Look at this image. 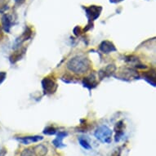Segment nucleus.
I'll list each match as a JSON object with an SVG mask.
<instances>
[{"label": "nucleus", "mask_w": 156, "mask_h": 156, "mask_svg": "<svg viewBox=\"0 0 156 156\" xmlns=\"http://www.w3.org/2000/svg\"><path fill=\"white\" fill-rule=\"evenodd\" d=\"M99 49H100L101 51H102L103 53L108 54L112 52V51H116V48L113 44V43L108 41V40H105V41H103L101 44H100L99 46Z\"/></svg>", "instance_id": "nucleus-10"}, {"label": "nucleus", "mask_w": 156, "mask_h": 156, "mask_svg": "<svg viewBox=\"0 0 156 156\" xmlns=\"http://www.w3.org/2000/svg\"><path fill=\"white\" fill-rule=\"evenodd\" d=\"M79 142H80V146H82L83 148H84L85 150H91L92 149L87 139L83 138V136H80V138H79Z\"/></svg>", "instance_id": "nucleus-15"}, {"label": "nucleus", "mask_w": 156, "mask_h": 156, "mask_svg": "<svg viewBox=\"0 0 156 156\" xmlns=\"http://www.w3.org/2000/svg\"><path fill=\"white\" fill-rule=\"evenodd\" d=\"M31 36H32V30H31L30 27L26 26V30L23 32V34L19 38H16V40L15 42V46L19 47L23 44L24 42L27 41L29 38H30Z\"/></svg>", "instance_id": "nucleus-7"}, {"label": "nucleus", "mask_w": 156, "mask_h": 156, "mask_svg": "<svg viewBox=\"0 0 156 156\" xmlns=\"http://www.w3.org/2000/svg\"><path fill=\"white\" fill-rule=\"evenodd\" d=\"M6 77H7V73L4 71L0 72V85L3 83V82L5 80Z\"/></svg>", "instance_id": "nucleus-18"}, {"label": "nucleus", "mask_w": 156, "mask_h": 156, "mask_svg": "<svg viewBox=\"0 0 156 156\" xmlns=\"http://www.w3.org/2000/svg\"><path fill=\"white\" fill-rule=\"evenodd\" d=\"M1 22H2V28L3 29V30L8 33L10 32V30L12 26V16L9 14H4L2 16L1 19Z\"/></svg>", "instance_id": "nucleus-8"}, {"label": "nucleus", "mask_w": 156, "mask_h": 156, "mask_svg": "<svg viewBox=\"0 0 156 156\" xmlns=\"http://www.w3.org/2000/svg\"><path fill=\"white\" fill-rule=\"evenodd\" d=\"M26 51V48H18L16 51H14L12 55L9 57V60H10L11 64H15L18 61L20 60L25 56V53Z\"/></svg>", "instance_id": "nucleus-9"}, {"label": "nucleus", "mask_w": 156, "mask_h": 156, "mask_svg": "<svg viewBox=\"0 0 156 156\" xmlns=\"http://www.w3.org/2000/svg\"><path fill=\"white\" fill-rule=\"evenodd\" d=\"M111 3H119V2H121L123 0H110Z\"/></svg>", "instance_id": "nucleus-21"}, {"label": "nucleus", "mask_w": 156, "mask_h": 156, "mask_svg": "<svg viewBox=\"0 0 156 156\" xmlns=\"http://www.w3.org/2000/svg\"><path fill=\"white\" fill-rule=\"evenodd\" d=\"M83 83L84 87H86L89 90L97 87V84H98V82H97V76H96L95 73L90 74L88 76L84 78L83 80Z\"/></svg>", "instance_id": "nucleus-5"}, {"label": "nucleus", "mask_w": 156, "mask_h": 156, "mask_svg": "<svg viewBox=\"0 0 156 156\" xmlns=\"http://www.w3.org/2000/svg\"><path fill=\"white\" fill-rule=\"evenodd\" d=\"M44 133L46 135H54L56 133V129L52 126H49L44 129Z\"/></svg>", "instance_id": "nucleus-16"}, {"label": "nucleus", "mask_w": 156, "mask_h": 156, "mask_svg": "<svg viewBox=\"0 0 156 156\" xmlns=\"http://www.w3.org/2000/svg\"><path fill=\"white\" fill-rule=\"evenodd\" d=\"M32 153L34 156H45L48 153V148L43 144H39L32 148Z\"/></svg>", "instance_id": "nucleus-12"}, {"label": "nucleus", "mask_w": 156, "mask_h": 156, "mask_svg": "<svg viewBox=\"0 0 156 156\" xmlns=\"http://www.w3.org/2000/svg\"><path fill=\"white\" fill-rule=\"evenodd\" d=\"M15 2L17 4H21V3H23L25 2V0H15Z\"/></svg>", "instance_id": "nucleus-20"}, {"label": "nucleus", "mask_w": 156, "mask_h": 156, "mask_svg": "<svg viewBox=\"0 0 156 156\" xmlns=\"http://www.w3.org/2000/svg\"><path fill=\"white\" fill-rule=\"evenodd\" d=\"M42 87L44 94L51 95L55 93L57 89V83L54 79L51 77H46L42 80Z\"/></svg>", "instance_id": "nucleus-3"}, {"label": "nucleus", "mask_w": 156, "mask_h": 156, "mask_svg": "<svg viewBox=\"0 0 156 156\" xmlns=\"http://www.w3.org/2000/svg\"><path fill=\"white\" fill-rule=\"evenodd\" d=\"M67 135H68V133H66V132H60V133H58L57 136L53 140L52 144L56 146V148H62V147H64L65 146L63 145V139H64Z\"/></svg>", "instance_id": "nucleus-13"}, {"label": "nucleus", "mask_w": 156, "mask_h": 156, "mask_svg": "<svg viewBox=\"0 0 156 156\" xmlns=\"http://www.w3.org/2000/svg\"><path fill=\"white\" fill-rule=\"evenodd\" d=\"M123 128H124V124H123V121H119L116 123L115 127V131L116 134H115V141L118 142L120 141L121 136L123 134Z\"/></svg>", "instance_id": "nucleus-14"}, {"label": "nucleus", "mask_w": 156, "mask_h": 156, "mask_svg": "<svg viewBox=\"0 0 156 156\" xmlns=\"http://www.w3.org/2000/svg\"><path fill=\"white\" fill-rule=\"evenodd\" d=\"M17 139L18 141H20L23 145H29V144L38 142V141L43 140V136H21Z\"/></svg>", "instance_id": "nucleus-11"}, {"label": "nucleus", "mask_w": 156, "mask_h": 156, "mask_svg": "<svg viewBox=\"0 0 156 156\" xmlns=\"http://www.w3.org/2000/svg\"><path fill=\"white\" fill-rule=\"evenodd\" d=\"M115 70H116V67H115V65H108L107 66L104 67L103 69H101L99 73H98V76H99L101 80H103L105 78L111 76L115 73Z\"/></svg>", "instance_id": "nucleus-6"}, {"label": "nucleus", "mask_w": 156, "mask_h": 156, "mask_svg": "<svg viewBox=\"0 0 156 156\" xmlns=\"http://www.w3.org/2000/svg\"><path fill=\"white\" fill-rule=\"evenodd\" d=\"M97 140L102 143H110L112 139V131L107 126H101L94 133Z\"/></svg>", "instance_id": "nucleus-2"}, {"label": "nucleus", "mask_w": 156, "mask_h": 156, "mask_svg": "<svg viewBox=\"0 0 156 156\" xmlns=\"http://www.w3.org/2000/svg\"><path fill=\"white\" fill-rule=\"evenodd\" d=\"M111 156H121L120 149H116V150L113 152Z\"/></svg>", "instance_id": "nucleus-19"}, {"label": "nucleus", "mask_w": 156, "mask_h": 156, "mask_svg": "<svg viewBox=\"0 0 156 156\" xmlns=\"http://www.w3.org/2000/svg\"><path fill=\"white\" fill-rule=\"evenodd\" d=\"M67 68L74 74H84L91 68V62L86 56L79 55L72 57L67 62Z\"/></svg>", "instance_id": "nucleus-1"}, {"label": "nucleus", "mask_w": 156, "mask_h": 156, "mask_svg": "<svg viewBox=\"0 0 156 156\" xmlns=\"http://www.w3.org/2000/svg\"><path fill=\"white\" fill-rule=\"evenodd\" d=\"M85 12L87 15V17L89 20V23H92V21H94L96 19L100 16L102 8L101 6H89L87 8H84Z\"/></svg>", "instance_id": "nucleus-4"}, {"label": "nucleus", "mask_w": 156, "mask_h": 156, "mask_svg": "<svg viewBox=\"0 0 156 156\" xmlns=\"http://www.w3.org/2000/svg\"><path fill=\"white\" fill-rule=\"evenodd\" d=\"M8 8L7 3L3 0H0V12H4Z\"/></svg>", "instance_id": "nucleus-17"}]
</instances>
